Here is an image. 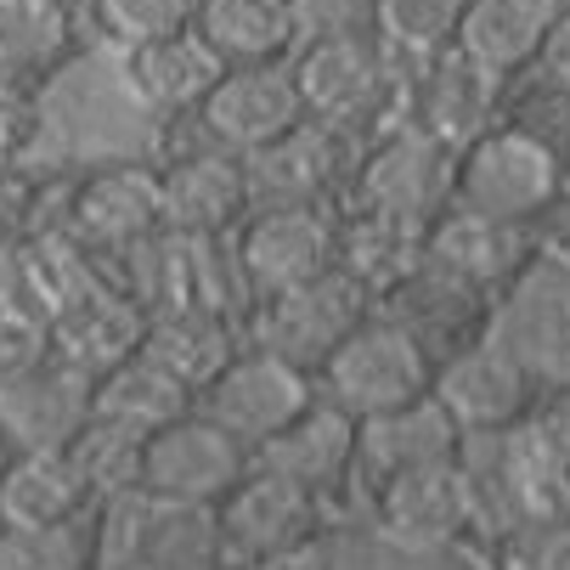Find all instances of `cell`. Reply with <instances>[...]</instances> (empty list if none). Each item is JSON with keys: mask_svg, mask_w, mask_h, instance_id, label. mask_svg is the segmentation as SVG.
Listing matches in <instances>:
<instances>
[{"mask_svg": "<svg viewBox=\"0 0 570 570\" xmlns=\"http://www.w3.org/2000/svg\"><path fill=\"white\" fill-rule=\"evenodd\" d=\"M141 356H153L170 379H181L198 401V390L237 356L232 334H226V316L209 305H181V311H153L147 316V334H141Z\"/></svg>", "mask_w": 570, "mask_h": 570, "instance_id": "cell-26", "label": "cell"}, {"mask_svg": "<svg viewBox=\"0 0 570 570\" xmlns=\"http://www.w3.org/2000/svg\"><path fill=\"white\" fill-rule=\"evenodd\" d=\"M40 141V97L23 79H0V170H18Z\"/></svg>", "mask_w": 570, "mask_h": 570, "instance_id": "cell-34", "label": "cell"}, {"mask_svg": "<svg viewBox=\"0 0 570 570\" xmlns=\"http://www.w3.org/2000/svg\"><path fill=\"white\" fill-rule=\"evenodd\" d=\"M237 570H334V559H328V548H322L316 537H305L294 548H277V553H266L255 564H237Z\"/></svg>", "mask_w": 570, "mask_h": 570, "instance_id": "cell-38", "label": "cell"}, {"mask_svg": "<svg viewBox=\"0 0 570 570\" xmlns=\"http://www.w3.org/2000/svg\"><path fill=\"white\" fill-rule=\"evenodd\" d=\"M542 7H548V18H553V23H564V18H570V0H542Z\"/></svg>", "mask_w": 570, "mask_h": 570, "instance_id": "cell-40", "label": "cell"}, {"mask_svg": "<svg viewBox=\"0 0 570 570\" xmlns=\"http://www.w3.org/2000/svg\"><path fill=\"white\" fill-rule=\"evenodd\" d=\"M91 406L153 435V430H165L170 419L193 413V390H187L181 379H170L153 356L136 351V356H125L119 367H108L102 379H91Z\"/></svg>", "mask_w": 570, "mask_h": 570, "instance_id": "cell-28", "label": "cell"}, {"mask_svg": "<svg viewBox=\"0 0 570 570\" xmlns=\"http://www.w3.org/2000/svg\"><path fill=\"white\" fill-rule=\"evenodd\" d=\"M7 458H12V435L0 430V469H7Z\"/></svg>", "mask_w": 570, "mask_h": 570, "instance_id": "cell-41", "label": "cell"}, {"mask_svg": "<svg viewBox=\"0 0 570 570\" xmlns=\"http://www.w3.org/2000/svg\"><path fill=\"white\" fill-rule=\"evenodd\" d=\"M249 165V198L255 204H322L334 170H340V130L328 125H294L283 141L243 158Z\"/></svg>", "mask_w": 570, "mask_h": 570, "instance_id": "cell-22", "label": "cell"}, {"mask_svg": "<svg viewBox=\"0 0 570 570\" xmlns=\"http://www.w3.org/2000/svg\"><path fill=\"white\" fill-rule=\"evenodd\" d=\"M548 29H553V18L542 0H463L452 51H463L474 68L498 73V79H514V73L537 68Z\"/></svg>", "mask_w": 570, "mask_h": 570, "instance_id": "cell-21", "label": "cell"}, {"mask_svg": "<svg viewBox=\"0 0 570 570\" xmlns=\"http://www.w3.org/2000/svg\"><path fill=\"white\" fill-rule=\"evenodd\" d=\"M430 384H435L430 345L401 316H367L316 373V390L340 401L351 419L390 413V406L413 401V395H430Z\"/></svg>", "mask_w": 570, "mask_h": 570, "instance_id": "cell-4", "label": "cell"}, {"mask_svg": "<svg viewBox=\"0 0 570 570\" xmlns=\"http://www.w3.org/2000/svg\"><path fill=\"white\" fill-rule=\"evenodd\" d=\"M165 232L170 237H204L220 243L243 226V215L255 209L249 198V165L226 147H193L181 158H170L165 170Z\"/></svg>", "mask_w": 570, "mask_h": 570, "instance_id": "cell-14", "label": "cell"}, {"mask_svg": "<svg viewBox=\"0 0 570 570\" xmlns=\"http://www.w3.org/2000/svg\"><path fill=\"white\" fill-rule=\"evenodd\" d=\"M469 435L458 430V419L446 413V406L430 395H413L390 406V413H373V419H356V474L367 469L373 492L401 474V469H419V463H441V458H458Z\"/></svg>", "mask_w": 570, "mask_h": 570, "instance_id": "cell-16", "label": "cell"}, {"mask_svg": "<svg viewBox=\"0 0 570 570\" xmlns=\"http://www.w3.org/2000/svg\"><path fill=\"white\" fill-rule=\"evenodd\" d=\"M62 446H68V458L79 463V474H86V485H91L97 503H108V498L136 492V485H141L147 430H136V424H125V419H114V413H97V406H91V413L73 424V435H68Z\"/></svg>", "mask_w": 570, "mask_h": 570, "instance_id": "cell-29", "label": "cell"}, {"mask_svg": "<svg viewBox=\"0 0 570 570\" xmlns=\"http://www.w3.org/2000/svg\"><path fill=\"white\" fill-rule=\"evenodd\" d=\"M147 316H153L147 299L91 277L68 305H57V316L46 322V345L62 367L86 373V379H102L108 367H119L125 356L141 351Z\"/></svg>", "mask_w": 570, "mask_h": 570, "instance_id": "cell-15", "label": "cell"}, {"mask_svg": "<svg viewBox=\"0 0 570 570\" xmlns=\"http://www.w3.org/2000/svg\"><path fill=\"white\" fill-rule=\"evenodd\" d=\"M367 316H373V288L356 272L334 266V272H322L299 288L261 294L255 316H249V340L316 379L322 362H328Z\"/></svg>", "mask_w": 570, "mask_h": 570, "instance_id": "cell-2", "label": "cell"}, {"mask_svg": "<svg viewBox=\"0 0 570 570\" xmlns=\"http://www.w3.org/2000/svg\"><path fill=\"white\" fill-rule=\"evenodd\" d=\"M249 463H255V452L193 406V413H181L165 430L147 435L141 492L165 498V503H187V509H215L249 474Z\"/></svg>", "mask_w": 570, "mask_h": 570, "instance_id": "cell-6", "label": "cell"}, {"mask_svg": "<svg viewBox=\"0 0 570 570\" xmlns=\"http://www.w3.org/2000/svg\"><path fill=\"white\" fill-rule=\"evenodd\" d=\"M0 570H97V509L62 525H0Z\"/></svg>", "mask_w": 570, "mask_h": 570, "instance_id": "cell-30", "label": "cell"}, {"mask_svg": "<svg viewBox=\"0 0 570 570\" xmlns=\"http://www.w3.org/2000/svg\"><path fill=\"white\" fill-rule=\"evenodd\" d=\"M29 232H35V187L18 170H0V261H12Z\"/></svg>", "mask_w": 570, "mask_h": 570, "instance_id": "cell-36", "label": "cell"}, {"mask_svg": "<svg viewBox=\"0 0 570 570\" xmlns=\"http://www.w3.org/2000/svg\"><path fill=\"white\" fill-rule=\"evenodd\" d=\"M193 29L204 35V46L226 62H283L299 46L294 29V0H198Z\"/></svg>", "mask_w": 570, "mask_h": 570, "instance_id": "cell-24", "label": "cell"}, {"mask_svg": "<svg viewBox=\"0 0 570 570\" xmlns=\"http://www.w3.org/2000/svg\"><path fill=\"white\" fill-rule=\"evenodd\" d=\"M340 249H345V226L322 204H255L232 232L237 277L255 299L334 272Z\"/></svg>", "mask_w": 570, "mask_h": 570, "instance_id": "cell-5", "label": "cell"}, {"mask_svg": "<svg viewBox=\"0 0 570 570\" xmlns=\"http://www.w3.org/2000/svg\"><path fill=\"white\" fill-rule=\"evenodd\" d=\"M73 51L68 0H0V79L40 86Z\"/></svg>", "mask_w": 570, "mask_h": 570, "instance_id": "cell-27", "label": "cell"}, {"mask_svg": "<svg viewBox=\"0 0 570 570\" xmlns=\"http://www.w3.org/2000/svg\"><path fill=\"white\" fill-rule=\"evenodd\" d=\"M458 18L463 0H379L373 7V35L384 40V51H406V57H441L458 40Z\"/></svg>", "mask_w": 570, "mask_h": 570, "instance_id": "cell-31", "label": "cell"}, {"mask_svg": "<svg viewBox=\"0 0 570 570\" xmlns=\"http://www.w3.org/2000/svg\"><path fill=\"white\" fill-rule=\"evenodd\" d=\"M537 68H542V79H548V91L570 97V18L548 29V46H542Z\"/></svg>", "mask_w": 570, "mask_h": 570, "instance_id": "cell-39", "label": "cell"}, {"mask_svg": "<svg viewBox=\"0 0 570 570\" xmlns=\"http://www.w3.org/2000/svg\"><path fill=\"white\" fill-rule=\"evenodd\" d=\"M294 79L305 97V119L345 130L367 119L390 91V51L379 35H340V40H311L294 46Z\"/></svg>", "mask_w": 570, "mask_h": 570, "instance_id": "cell-12", "label": "cell"}, {"mask_svg": "<svg viewBox=\"0 0 570 570\" xmlns=\"http://www.w3.org/2000/svg\"><path fill=\"white\" fill-rule=\"evenodd\" d=\"M62 232L79 249H141L165 232V181L153 165H97L73 181Z\"/></svg>", "mask_w": 570, "mask_h": 570, "instance_id": "cell-10", "label": "cell"}, {"mask_svg": "<svg viewBox=\"0 0 570 570\" xmlns=\"http://www.w3.org/2000/svg\"><path fill=\"white\" fill-rule=\"evenodd\" d=\"M373 7L379 0H294L299 46L340 40V35H373Z\"/></svg>", "mask_w": 570, "mask_h": 570, "instance_id": "cell-35", "label": "cell"}, {"mask_svg": "<svg viewBox=\"0 0 570 570\" xmlns=\"http://www.w3.org/2000/svg\"><path fill=\"white\" fill-rule=\"evenodd\" d=\"M316 401V379L261 345L237 351L204 390H198V413H209L226 435H237L249 452H261L283 424H294L305 406Z\"/></svg>", "mask_w": 570, "mask_h": 570, "instance_id": "cell-7", "label": "cell"}, {"mask_svg": "<svg viewBox=\"0 0 570 570\" xmlns=\"http://www.w3.org/2000/svg\"><path fill=\"white\" fill-rule=\"evenodd\" d=\"M97 509L86 474L62 441L51 446H12L0 469V525H62Z\"/></svg>", "mask_w": 570, "mask_h": 570, "instance_id": "cell-19", "label": "cell"}, {"mask_svg": "<svg viewBox=\"0 0 570 570\" xmlns=\"http://www.w3.org/2000/svg\"><path fill=\"white\" fill-rule=\"evenodd\" d=\"M559 198V153L525 125H492L452 158V204L503 226L537 220Z\"/></svg>", "mask_w": 570, "mask_h": 570, "instance_id": "cell-1", "label": "cell"}, {"mask_svg": "<svg viewBox=\"0 0 570 570\" xmlns=\"http://www.w3.org/2000/svg\"><path fill=\"white\" fill-rule=\"evenodd\" d=\"M435 401L458 419V430L469 441H485V435H509L525 406H531V379H525V362L503 345H458L446 362H435Z\"/></svg>", "mask_w": 570, "mask_h": 570, "instance_id": "cell-13", "label": "cell"}, {"mask_svg": "<svg viewBox=\"0 0 570 570\" xmlns=\"http://www.w3.org/2000/svg\"><path fill=\"white\" fill-rule=\"evenodd\" d=\"M198 125H204L209 147H226L237 158L283 141L294 125H305V97H299L294 62L283 57V62L226 68L215 79V91L204 97V108H198Z\"/></svg>", "mask_w": 570, "mask_h": 570, "instance_id": "cell-9", "label": "cell"}, {"mask_svg": "<svg viewBox=\"0 0 570 570\" xmlns=\"http://www.w3.org/2000/svg\"><path fill=\"white\" fill-rule=\"evenodd\" d=\"M441 187L452 193V170H446V147L424 130L413 136H390L384 147H373V158L362 165V204L373 220H395V226H430Z\"/></svg>", "mask_w": 570, "mask_h": 570, "instance_id": "cell-17", "label": "cell"}, {"mask_svg": "<svg viewBox=\"0 0 570 570\" xmlns=\"http://www.w3.org/2000/svg\"><path fill=\"white\" fill-rule=\"evenodd\" d=\"M215 559H226L215 509L165 503L141 485L97 503V570H204Z\"/></svg>", "mask_w": 570, "mask_h": 570, "instance_id": "cell-3", "label": "cell"}, {"mask_svg": "<svg viewBox=\"0 0 570 570\" xmlns=\"http://www.w3.org/2000/svg\"><path fill=\"white\" fill-rule=\"evenodd\" d=\"M204 570H237V564H226V559H215V564H204Z\"/></svg>", "mask_w": 570, "mask_h": 570, "instance_id": "cell-42", "label": "cell"}, {"mask_svg": "<svg viewBox=\"0 0 570 570\" xmlns=\"http://www.w3.org/2000/svg\"><path fill=\"white\" fill-rule=\"evenodd\" d=\"M503 91L498 73L474 68L463 51H441L424 62V97H419V130L441 147H469L480 130H492V102Z\"/></svg>", "mask_w": 570, "mask_h": 570, "instance_id": "cell-23", "label": "cell"}, {"mask_svg": "<svg viewBox=\"0 0 570 570\" xmlns=\"http://www.w3.org/2000/svg\"><path fill=\"white\" fill-rule=\"evenodd\" d=\"M193 12L198 0H91V23L108 46H119V57L193 29Z\"/></svg>", "mask_w": 570, "mask_h": 570, "instance_id": "cell-33", "label": "cell"}, {"mask_svg": "<svg viewBox=\"0 0 570 570\" xmlns=\"http://www.w3.org/2000/svg\"><path fill=\"white\" fill-rule=\"evenodd\" d=\"M255 463L288 474L294 485H305L316 498H328L340 480L356 474V419L316 390V401L255 452Z\"/></svg>", "mask_w": 570, "mask_h": 570, "instance_id": "cell-18", "label": "cell"}, {"mask_svg": "<svg viewBox=\"0 0 570 570\" xmlns=\"http://www.w3.org/2000/svg\"><path fill=\"white\" fill-rule=\"evenodd\" d=\"M220 73H226V62L204 46L198 29H181V35L125 51V79H130L136 102L153 114H198Z\"/></svg>", "mask_w": 570, "mask_h": 570, "instance_id": "cell-20", "label": "cell"}, {"mask_svg": "<svg viewBox=\"0 0 570 570\" xmlns=\"http://www.w3.org/2000/svg\"><path fill=\"white\" fill-rule=\"evenodd\" d=\"M316 509H322L316 492H305V485H294L288 474H277L266 463H249V474L215 503V531H220L226 564H255L277 548L316 537Z\"/></svg>", "mask_w": 570, "mask_h": 570, "instance_id": "cell-11", "label": "cell"}, {"mask_svg": "<svg viewBox=\"0 0 570 570\" xmlns=\"http://www.w3.org/2000/svg\"><path fill=\"white\" fill-rule=\"evenodd\" d=\"M492 570H570V509L503 520L492 537Z\"/></svg>", "mask_w": 570, "mask_h": 570, "instance_id": "cell-32", "label": "cell"}, {"mask_svg": "<svg viewBox=\"0 0 570 570\" xmlns=\"http://www.w3.org/2000/svg\"><path fill=\"white\" fill-rule=\"evenodd\" d=\"M537 441L548 446V458L570 474V384H559L542 406H537V419H531Z\"/></svg>", "mask_w": 570, "mask_h": 570, "instance_id": "cell-37", "label": "cell"}, {"mask_svg": "<svg viewBox=\"0 0 570 570\" xmlns=\"http://www.w3.org/2000/svg\"><path fill=\"white\" fill-rule=\"evenodd\" d=\"M480 514L474 498V474L463 458H441V463H419L390 474L373 492V520L379 531L406 548V553H435L452 548Z\"/></svg>", "mask_w": 570, "mask_h": 570, "instance_id": "cell-8", "label": "cell"}, {"mask_svg": "<svg viewBox=\"0 0 570 570\" xmlns=\"http://www.w3.org/2000/svg\"><path fill=\"white\" fill-rule=\"evenodd\" d=\"M520 255V226H503L492 215H474L463 204H452L446 215H435L424 226V261H435L441 272L463 277L469 288H485L514 272Z\"/></svg>", "mask_w": 570, "mask_h": 570, "instance_id": "cell-25", "label": "cell"}]
</instances>
